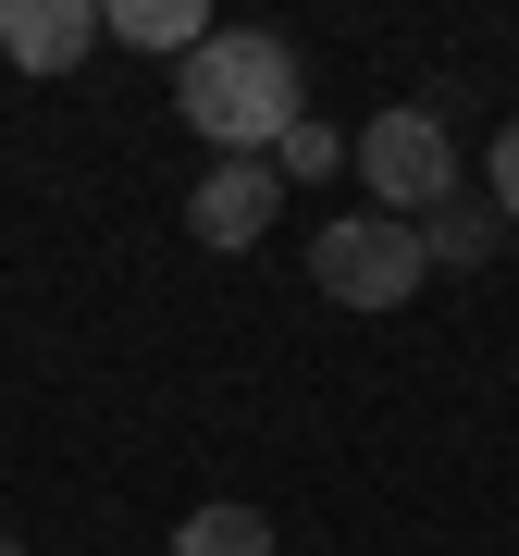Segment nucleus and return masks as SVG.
<instances>
[{"label": "nucleus", "instance_id": "obj_11", "mask_svg": "<svg viewBox=\"0 0 519 556\" xmlns=\"http://www.w3.org/2000/svg\"><path fill=\"white\" fill-rule=\"evenodd\" d=\"M0 556H25V544H13V532H0Z\"/></svg>", "mask_w": 519, "mask_h": 556}, {"label": "nucleus", "instance_id": "obj_9", "mask_svg": "<svg viewBox=\"0 0 519 556\" xmlns=\"http://www.w3.org/2000/svg\"><path fill=\"white\" fill-rule=\"evenodd\" d=\"M273 174H284V186H321V174H346V137H334L321 112H298V124H284V149H273Z\"/></svg>", "mask_w": 519, "mask_h": 556}, {"label": "nucleus", "instance_id": "obj_1", "mask_svg": "<svg viewBox=\"0 0 519 556\" xmlns=\"http://www.w3.org/2000/svg\"><path fill=\"white\" fill-rule=\"evenodd\" d=\"M174 112L199 124L223 161H273L284 124L309 112L298 100V50H284L273 25H211V38L174 62Z\"/></svg>", "mask_w": 519, "mask_h": 556}, {"label": "nucleus", "instance_id": "obj_2", "mask_svg": "<svg viewBox=\"0 0 519 556\" xmlns=\"http://www.w3.org/2000/svg\"><path fill=\"white\" fill-rule=\"evenodd\" d=\"M445 100H458V87H433V100H396V112H371V124H359V149H346L383 223H433L445 199H458V137H445Z\"/></svg>", "mask_w": 519, "mask_h": 556}, {"label": "nucleus", "instance_id": "obj_3", "mask_svg": "<svg viewBox=\"0 0 519 556\" xmlns=\"http://www.w3.org/2000/svg\"><path fill=\"white\" fill-rule=\"evenodd\" d=\"M309 285L334 309H408L420 285H433V260H420V223H383V211H334L309 236Z\"/></svg>", "mask_w": 519, "mask_h": 556}, {"label": "nucleus", "instance_id": "obj_10", "mask_svg": "<svg viewBox=\"0 0 519 556\" xmlns=\"http://www.w3.org/2000/svg\"><path fill=\"white\" fill-rule=\"evenodd\" d=\"M482 199H495V223L519 236V112L495 124V161H482Z\"/></svg>", "mask_w": 519, "mask_h": 556}, {"label": "nucleus", "instance_id": "obj_4", "mask_svg": "<svg viewBox=\"0 0 519 556\" xmlns=\"http://www.w3.org/2000/svg\"><path fill=\"white\" fill-rule=\"evenodd\" d=\"M273 211H284V174H273V161H211V174L186 186V236H199V248H260Z\"/></svg>", "mask_w": 519, "mask_h": 556}, {"label": "nucleus", "instance_id": "obj_7", "mask_svg": "<svg viewBox=\"0 0 519 556\" xmlns=\"http://www.w3.org/2000/svg\"><path fill=\"white\" fill-rule=\"evenodd\" d=\"M507 248V223H495V199H445L433 223H420V260L433 273H482V260Z\"/></svg>", "mask_w": 519, "mask_h": 556}, {"label": "nucleus", "instance_id": "obj_8", "mask_svg": "<svg viewBox=\"0 0 519 556\" xmlns=\"http://www.w3.org/2000/svg\"><path fill=\"white\" fill-rule=\"evenodd\" d=\"M174 556H273V519H260L248 495H223V507H186Z\"/></svg>", "mask_w": 519, "mask_h": 556}, {"label": "nucleus", "instance_id": "obj_5", "mask_svg": "<svg viewBox=\"0 0 519 556\" xmlns=\"http://www.w3.org/2000/svg\"><path fill=\"white\" fill-rule=\"evenodd\" d=\"M0 50L25 75H75L100 50V0H0Z\"/></svg>", "mask_w": 519, "mask_h": 556}, {"label": "nucleus", "instance_id": "obj_6", "mask_svg": "<svg viewBox=\"0 0 519 556\" xmlns=\"http://www.w3.org/2000/svg\"><path fill=\"white\" fill-rule=\"evenodd\" d=\"M100 38H124V50H149V62H161V50L186 62V50L211 38V13H199V0H112V13H100Z\"/></svg>", "mask_w": 519, "mask_h": 556}]
</instances>
